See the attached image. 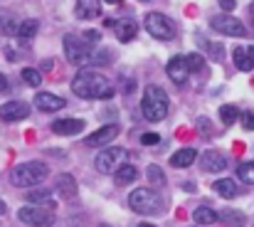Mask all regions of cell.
<instances>
[{
	"instance_id": "6da1fadb",
	"label": "cell",
	"mask_w": 254,
	"mask_h": 227,
	"mask_svg": "<svg viewBox=\"0 0 254 227\" xmlns=\"http://www.w3.org/2000/svg\"><path fill=\"white\" fill-rule=\"evenodd\" d=\"M72 91L79 99H111L114 96V84L96 70H82L72 79Z\"/></svg>"
},
{
	"instance_id": "7a4b0ae2",
	"label": "cell",
	"mask_w": 254,
	"mask_h": 227,
	"mask_svg": "<svg viewBox=\"0 0 254 227\" xmlns=\"http://www.w3.org/2000/svg\"><path fill=\"white\" fill-rule=\"evenodd\" d=\"M168 109H170L168 94H166L161 86H156V84L146 86L143 99H141V111H143L146 121H151V124L163 121V119L168 116Z\"/></svg>"
},
{
	"instance_id": "3957f363",
	"label": "cell",
	"mask_w": 254,
	"mask_h": 227,
	"mask_svg": "<svg viewBox=\"0 0 254 227\" xmlns=\"http://www.w3.org/2000/svg\"><path fill=\"white\" fill-rule=\"evenodd\" d=\"M47 173H50V170H47L45 163L30 160V163H20L17 168H12L10 180H12L15 185H20V188H32V185L42 183V180L47 178Z\"/></svg>"
},
{
	"instance_id": "277c9868",
	"label": "cell",
	"mask_w": 254,
	"mask_h": 227,
	"mask_svg": "<svg viewBox=\"0 0 254 227\" xmlns=\"http://www.w3.org/2000/svg\"><path fill=\"white\" fill-rule=\"evenodd\" d=\"M128 205L133 213L138 215H156L161 208H163V200L156 190L151 188H136L131 195H128Z\"/></svg>"
},
{
	"instance_id": "5b68a950",
	"label": "cell",
	"mask_w": 254,
	"mask_h": 227,
	"mask_svg": "<svg viewBox=\"0 0 254 227\" xmlns=\"http://www.w3.org/2000/svg\"><path fill=\"white\" fill-rule=\"evenodd\" d=\"M52 203L47 205H25L17 210V220L30 227H52L55 225V213H52Z\"/></svg>"
},
{
	"instance_id": "8992f818",
	"label": "cell",
	"mask_w": 254,
	"mask_h": 227,
	"mask_svg": "<svg viewBox=\"0 0 254 227\" xmlns=\"http://www.w3.org/2000/svg\"><path fill=\"white\" fill-rule=\"evenodd\" d=\"M64 57L69 65H77V67L91 65V50L77 35H64Z\"/></svg>"
},
{
	"instance_id": "52a82bcc",
	"label": "cell",
	"mask_w": 254,
	"mask_h": 227,
	"mask_svg": "<svg viewBox=\"0 0 254 227\" xmlns=\"http://www.w3.org/2000/svg\"><path fill=\"white\" fill-rule=\"evenodd\" d=\"M143 25L156 40H173L175 37V22L163 12H148Z\"/></svg>"
},
{
	"instance_id": "ba28073f",
	"label": "cell",
	"mask_w": 254,
	"mask_h": 227,
	"mask_svg": "<svg viewBox=\"0 0 254 227\" xmlns=\"http://www.w3.org/2000/svg\"><path fill=\"white\" fill-rule=\"evenodd\" d=\"M210 25H212V30L215 32H220V35H227V37H245L247 35V27L237 20V17H232V15H215L212 20H210Z\"/></svg>"
},
{
	"instance_id": "9c48e42d",
	"label": "cell",
	"mask_w": 254,
	"mask_h": 227,
	"mask_svg": "<svg viewBox=\"0 0 254 227\" xmlns=\"http://www.w3.org/2000/svg\"><path fill=\"white\" fill-rule=\"evenodd\" d=\"M124 155H126L124 149H104L101 153H96L94 165H96L99 173H116V168L124 160Z\"/></svg>"
},
{
	"instance_id": "30bf717a",
	"label": "cell",
	"mask_w": 254,
	"mask_h": 227,
	"mask_svg": "<svg viewBox=\"0 0 254 227\" xmlns=\"http://www.w3.org/2000/svg\"><path fill=\"white\" fill-rule=\"evenodd\" d=\"M30 116V106L25 101H5L0 106V121H22Z\"/></svg>"
},
{
	"instance_id": "8fae6325",
	"label": "cell",
	"mask_w": 254,
	"mask_h": 227,
	"mask_svg": "<svg viewBox=\"0 0 254 227\" xmlns=\"http://www.w3.org/2000/svg\"><path fill=\"white\" fill-rule=\"evenodd\" d=\"M119 126L116 124H109V126H104V129H99V131H94L91 136H86V146H91V149H101V146H106V144H111L116 136H119Z\"/></svg>"
},
{
	"instance_id": "7c38bea8",
	"label": "cell",
	"mask_w": 254,
	"mask_h": 227,
	"mask_svg": "<svg viewBox=\"0 0 254 227\" xmlns=\"http://www.w3.org/2000/svg\"><path fill=\"white\" fill-rule=\"evenodd\" d=\"M166 72H168L170 81H175L178 86L188 84V76H190V70L185 65V57H173L168 65H166Z\"/></svg>"
},
{
	"instance_id": "4fadbf2b",
	"label": "cell",
	"mask_w": 254,
	"mask_h": 227,
	"mask_svg": "<svg viewBox=\"0 0 254 227\" xmlns=\"http://www.w3.org/2000/svg\"><path fill=\"white\" fill-rule=\"evenodd\" d=\"M35 106H37L40 111H60V109H64V106H67V101H64L62 96H57V94L40 91V94L35 96Z\"/></svg>"
},
{
	"instance_id": "5bb4252c",
	"label": "cell",
	"mask_w": 254,
	"mask_h": 227,
	"mask_svg": "<svg viewBox=\"0 0 254 227\" xmlns=\"http://www.w3.org/2000/svg\"><path fill=\"white\" fill-rule=\"evenodd\" d=\"M232 57H235L237 70H242V72H252V70H254V45H242V47H235Z\"/></svg>"
},
{
	"instance_id": "9a60e30c",
	"label": "cell",
	"mask_w": 254,
	"mask_h": 227,
	"mask_svg": "<svg viewBox=\"0 0 254 227\" xmlns=\"http://www.w3.org/2000/svg\"><path fill=\"white\" fill-rule=\"evenodd\" d=\"M82 129H84V121L82 119H57L52 124V131L57 136H77Z\"/></svg>"
},
{
	"instance_id": "2e32d148",
	"label": "cell",
	"mask_w": 254,
	"mask_h": 227,
	"mask_svg": "<svg viewBox=\"0 0 254 227\" xmlns=\"http://www.w3.org/2000/svg\"><path fill=\"white\" fill-rule=\"evenodd\" d=\"M74 15L79 20H94L101 15V0H77Z\"/></svg>"
},
{
	"instance_id": "e0dca14e",
	"label": "cell",
	"mask_w": 254,
	"mask_h": 227,
	"mask_svg": "<svg viewBox=\"0 0 254 227\" xmlns=\"http://www.w3.org/2000/svg\"><path fill=\"white\" fill-rule=\"evenodd\" d=\"M202 168L210 170V173H220V170L227 168V158L220 151H207L202 155Z\"/></svg>"
},
{
	"instance_id": "ac0fdd59",
	"label": "cell",
	"mask_w": 254,
	"mask_h": 227,
	"mask_svg": "<svg viewBox=\"0 0 254 227\" xmlns=\"http://www.w3.org/2000/svg\"><path fill=\"white\" fill-rule=\"evenodd\" d=\"M136 32H138L136 20L124 17V20H119V22H116V37H119L121 42H131V40L136 37Z\"/></svg>"
},
{
	"instance_id": "d6986e66",
	"label": "cell",
	"mask_w": 254,
	"mask_h": 227,
	"mask_svg": "<svg viewBox=\"0 0 254 227\" xmlns=\"http://www.w3.org/2000/svg\"><path fill=\"white\" fill-rule=\"evenodd\" d=\"M55 188H57V193H60L62 198H67V200H72V198L77 195V180H74L72 175H67V173L57 175V183H55Z\"/></svg>"
},
{
	"instance_id": "ffe728a7",
	"label": "cell",
	"mask_w": 254,
	"mask_h": 227,
	"mask_svg": "<svg viewBox=\"0 0 254 227\" xmlns=\"http://www.w3.org/2000/svg\"><path fill=\"white\" fill-rule=\"evenodd\" d=\"M192 220H195V225L207 227V225H215V223L220 220V215H217L212 208L202 205V208H195V213H192Z\"/></svg>"
},
{
	"instance_id": "44dd1931",
	"label": "cell",
	"mask_w": 254,
	"mask_h": 227,
	"mask_svg": "<svg viewBox=\"0 0 254 227\" xmlns=\"http://www.w3.org/2000/svg\"><path fill=\"white\" fill-rule=\"evenodd\" d=\"M212 190H215L220 198H227V200H232V198H237V195H240V188H237V185H235V180H230V178L215 180Z\"/></svg>"
},
{
	"instance_id": "7402d4cb",
	"label": "cell",
	"mask_w": 254,
	"mask_h": 227,
	"mask_svg": "<svg viewBox=\"0 0 254 227\" xmlns=\"http://www.w3.org/2000/svg\"><path fill=\"white\" fill-rule=\"evenodd\" d=\"M195 149H180V151H175L170 155V165H175V168H188V165H192L195 163Z\"/></svg>"
},
{
	"instance_id": "603a6c76",
	"label": "cell",
	"mask_w": 254,
	"mask_h": 227,
	"mask_svg": "<svg viewBox=\"0 0 254 227\" xmlns=\"http://www.w3.org/2000/svg\"><path fill=\"white\" fill-rule=\"evenodd\" d=\"M17 20L10 10H0V35L10 37V35H17Z\"/></svg>"
},
{
	"instance_id": "cb8c5ba5",
	"label": "cell",
	"mask_w": 254,
	"mask_h": 227,
	"mask_svg": "<svg viewBox=\"0 0 254 227\" xmlns=\"http://www.w3.org/2000/svg\"><path fill=\"white\" fill-rule=\"evenodd\" d=\"M220 223L225 227H245L247 225V218H245V213H240V210H225V213L220 215Z\"/></svg>"
},
{
	"instance_id": "d4e9b609",
	"label": "cell",
	"mask_w": 254,
	"mask_h": 227,
	"mask_svg": "<svg viewBox=\"0 0 254 227\" xmlns=\"http://www.w3.org/2000/svg\"><path fill=\"white\" fill-rule=\"evenodd\" d=\"M136 175H138V170H136V165H119L116 168V185H128V183H133L136 180Z\"/></svg>"
},
{
	"instance_id": "484cf974",
	"label": "cell",
	"mask_w": 254,
	"mask_h": 227,
	"mask_svg": "<svg viewBox=\"0 0 254 227\" xmlns=\"http://www.w3.org/2000/svg\"><path fill=\"white\" fill-rule=\"evenodd\" d=\"M37 30H40V22L37 20H22L20 22V27H17V37L20 40H32L35 35H37Z\"/></svg>"
},
{
	"instance_id": "4316f807",
	"label": "cell",
	"mask_w": 254,
	"mask_h": 227,
	"mask_svg": "<svg viewBox=\"0 0 254 227\" xmlns=\"http://www.w3.org/2000/svg\"><path fill=\"white\" fill-rule=\"evenodd\" d=\"M52 198V188H37V190H30L27 193V200L35 203V205H47Z\"/></svg>"
},
{
	"instance_id": "83f0119b",
	"label": "cell",
	"mask_w": 254,
	"mask_h": 227,
	"mask_svg": "<svg viewBox=\"0 0 254 227\" xmlns=\"http://www.w3.org/2000/svg\"><path fill=\"white\" fill-rule=\"evenodd\" d=\"M240 116H242V114H240V109H237V106H232V104H225V106L220 109V119H222V124H225V126H232Z\"/></svg>"
},
{
	"instance_id": "f1b7e54d",
	"label": "cell",
	"mask_w": 254,
	"mask_h": 227,
	"mask_svg": "<svg viewBox=\"0 0 254 227\" xmlns=\"http://www.w3.org/2000/svg\"><path fill=\"white\" fill-rule=\"evenodd\" d=\"M22 81L37 89V86L42 84V75H40L37 70H32V67H25V70H22Z\"/></svg>"
},
{
	"instance_id": "f546056e",
	"label": "cell",
	"mask_w": 254,
	"mask_h": 227,
	"mask_svg": "<svg viewBox=\"0 0 254 227\" xmlns=\"http://www.w3.org/2000/svg\"><path fill=\"white\" fill-rule=\"evenodd\" d=\"M148 180H151L156 188H163V185H166V173H163L158 165H148Z\"/></svg>"
},
{
	"instance_id": "4dcf8cb0",
	"label": "cell",
	"mask_w": 254,
	"mask_h": 227,
	"mask_svg": "<svg viewBox=\"0 0 254 227\" xmlns=\"http://www.w3.org/2000/svg\"><path fill=\"white\" fill-rule=\"evenodd\" d=\"M237 175H240V180H245L247 185H254V163H242V165L237 168Z\"/></svg>"
},
{
	"instance_id": "1f68e13d",
	"label": "cell",
	"mask_w": 254,
	"mask_h": 227,
	"mask_svg": "<svg viewBox=\"0 0 254 227\" xmlns=\"http://www.w3.org/2000/svg\"><path fill=\"white\" fill-rule=\"evenodd\" d=\"M185 65H188L190 72H200V70H205V60H202V55H197V52L188 55V57H185Z\"/></svg>"
},
{
	"instance_id": "d6a6232c",
	"label": "cell",
	"mask_w": 254,
	"mask_h": 227,
	"mask_svg": "<svg viewBox=\"0 0 254 227\" xmlns=\"http://www.w3.org/2000/svg\"><path fill=\"white\" fill-rule=\"evenodd\" d=\"M240 119H242V129L245 131H254V111H245Z\"/></svg>"
},
{
	"instance_id": "836d02e7",
	"label": "cell",
	"mask_w": 254,
	"mask_h": 227,
	"mask_svg": "<svg viewBox=\"0 0 254 227\" xmlns=\"http://www.w3.org/2000/svg\"><path fill=\"white\" fill-rule=\"evenodd\" d=\"M202 42H205V40H202ZM205 47L210 50V55H212V57H215L217 62L222 60V45H212V42H205Z\"/></svg>"
},
{
	"instance_id": "e575fe53",
	"label": "cell",
	"mask_w": 254,
	"mask_h": 227,
	"mask_svg": "<svg viewBox=\"0 0 254 227\" xmlns=\"http://www.w3.org/2000/svg\"><path fill=\"white\" fill-rule=\"evenodd\" d=\"M141 144L143 146H156V144H161V136L158 134H143L141 136Z\"/></svg>"
},
{
	"instance_id": "d590c367",
	"label": "cell",
	"mask_w": 254,
	"mask_h": 227,
	"mask_svg": "<svg viewBox=\"0 0 254 227\" xmlns=\"http://www.w3.org/2000/svg\"><path fill=\"white\" fill-rule=\"evenodd\" d=\"M195 126L200 129V134H202V136H210V121H207V119H197V121H195Z\"/></svg>"
},
{
	"instance_id": "8d00e7d4",
	"label": "cell",
	"mask_w": 254,
	"mask_h": 227,
	"mask_svg": "<svg viewBox=\"0 0 254 227\" xmlns=\"http://www.w3.org/2000/svg\"><path fill=\"white\" fill-rule=\"evenodd\" d=\"M84 40H86V42H99V40H101V35H99L96 30H86V32H84Z\"/></svg>"
},
{
	"instance_id": "74e56055",
	"label": "cell",
	"mask_w": 254,
	"mask_h": 227,
	"mask_svg": "<svg viewBox=\"0 0 254 227\" xmlns=\"http://www.w3.org/2000/svg\"><path fill=\"white\" fill-rule=\"evenodd\" d=\"M217 2H220V7H222V10H235V5H237L235 0H217Z\"/></svg>"
},
{
	"instance_id": "f35d334b",
	"label": "cell",
	"mask_w": 254,
	"mask_h": 227,
	"mask_svg": "<svg viewBox=\"0 0 254 227\" xmlns=\"http://www.w3.org/2000/svg\"><path fill=\"white\" fill-rule=\"evenodd\" d=\"M0 91H7V76L0 75Z\"/></svg>"
},
{
	"instance_id": "ab89813d",
	"label": "cell",
	"mask_w": 254,
	"mask_h": 227,
	"mask_svg": "<svg viewBox=\"0 0 254 227\" xmlns=\"http://www.w3.org/2000/svg\"><path fill=\"white\" fill-rule=\"evenodd\" d=\"M5 213H7V208H5V203L0 200V215H5Z\"/></svg>"
},
{
	"instance_id": "60d3db41",
	"label": "cell",
	"mask_w": 254,
	"mask_h": 227,
	"mask_svg": "<svg viewBox=\"0 0 254 227\" xmlns=\"http://www.w3.org/2000/svg\"><path fill=\"white\" fill-rule=\"evenodd\" d=\"M136 227H156V225H148V223H141V225H136Z\"/></svg>"
},
{
	"instance_id": "b9f144b4",
	"label": "cell",
	"mask_w": 254,
	"mask_h": 227,
	"mask_svg": "<svg viewBox=\"0 0 254 227\" xmlns=\"http://www.w3.org/2000/svg\"><path fill=\"white\" fill-rule=\"evenodd\" d=\"M250 15H252V22H254V2H252V7H250Z\"/></svg>"
},
{
	"instance_id": "7bdbcfd3",
	"label": "cell",
	"mask_w": 254,
	"mask_h": 227,
	"mask_svg": "<svg viewBox=\"0 0 254 227\" xmlns=\"http://www.w3.org/2000/svg\"><path fill=\"white\" fill-rule=\"evenodd\" d=\"M106 2H111V5H116V2H121V0H106Z\"/></svg>"
}]
</instances>
